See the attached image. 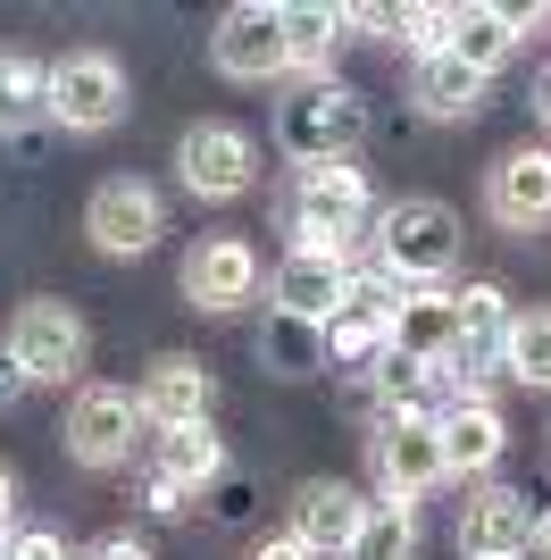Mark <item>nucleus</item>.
<instances>
[{"label":"nucleus","mask_w":551,"mask_h":560,"mask_svg":"<svg viewBox=\"0 0 551 560\" xmlns=\"http://www.w3.org/2000/svg\"><path fill=\"white\" fill-rule=\"evenodd\" d=\"M259 360H268L276 376H318L326 369V327H309V318H293V310H268Z\"/></svg>","instance_id":"nucleus-25"},{"label":"nucleus","mask_w":551,"mask_h":560,"mask_svg":"<svg viewBox=\"0 0 551 560\" xmlns=\"http://www.w3.org/2000/svg\"><path fill=\"white\" fill-rule=\"evenodd\" d=\"M535 552L551 560V511H535Z\"/></svg>","instance_id":"nucleus-34"},{"label":"nucleus","mask_w":551,"mask_h":560,"mask_svg":"<svg viewBox=\"0 0 551 560\" xmlns=\"http://www.w3.org/2000/svg\"><path fill=\"white\" fill-rule=\"evenodd\" d=\"M367 468H376V493H385V502H418L426 486H443L435 419H376V435H367Z\"/></svg>","instance_id":"nucleus-13"},{"label":"nucleus","mask_w":551,"mask_h":560,"mask_svg":"<svg viewBox=\"0 0 551 560\" xmlns=\"http://www.w3.org/2000/svg\"><path fill=\"white\" fill-rule=\"evenodd\" d=\"M218 477H226L218 435H209V427H176V435H160V452H151V511H184V493H209Z\"/></svg>","instance_id":"nucleus-18"},{"label":"nucleus","mask_w":551,"mask_h":560,"mask_svg":"<svg viewBox=\"0 0 551 560\" xmlns=\"http://www.w3.org/2000/svg\"><path fill=\"white\" fill-rule=\"evenodd\" d=\"M50 117V68L25 50H0V135H25Z\"/></svg>","instance_id":"nucleus-24"},{"label":"nucleus","mask_w":551,"mask_h":560,"mask_svg":"<svg viewBox=\"0 0 551 560\" xmlns=\"http://www.w3.org/2000/svg\"><path fill=\"white\" fill-rule=\"evenodd\" d=\"M0 560H75V552H68V544H59V536H50V527H17V536H9V552H0Z\"/></svg>","instance_id":"nucleus-29"},{"label":"nucleus","mask_w":551,"mask_h":560,"mask_svg":"<svg viewBox=\"0 0 551 560\" xmlns=\"http://www.w3.org/2000/svg\"><path fill=\"white\" fill-rule=\"evenodd\" d=\"M418 552V502H376L343 560H410Z\"/></svg>","instance_id":"nucleus-27"},{"label":"nucleus","mask_w":551,"mask_h":560,"mask_svg":"<svg viewBox=\"0 0 551 560\" xmlns=\"http://www.w3.org/2000/svg\"><path fill=\"white\" fill-rule=\"evenodd\" d=\"M367 502L360 486H343V477H309V486L293 493V536L309 544V560H343L351 544H360V527H367Z\"/></svg>","instance_id":"nucleus-15"},{"label":"nucleus","mask_w":551,"mask_h":560,"mask_svg":"<svg viewBox=\"0 0 551 560\" xmlns=\"http://www.w3.org/2000/svg\"><path fill=\"white\" fill-rule=\"evenodd\" d=\"M459 552L468 560H527L535 552V502L518 486H468L459 502Z\"/></svg>","instance_id":"nucleus-12"},{"label":"nucleus","mask_w":551,"mask_h":560,"mask_svg":"<svg viewBox=\"0 0 551 560\" xmlns=\"http://www.w3.org/2000/svg\"><path fill=\"white\" fill-rule=\"evenodd\" d=\"M126 68H117L109 50H68V59H50V126H68V135H109L126 126Z\"/></svg>","instance_id":"nucleus-5"},{"label":"nucleus","mask_w":551,"mask_h":560,"mask_svg":"<svg viewBox=\"0 0 551 560\" xmlns=\"http://www.w3.org/2000/svg\"><path fill=\"white\" fill-rule=\"evenodd\" d=\"M484 218H493L502 234L551 226V151L543 142H518V151L493 160V176H484Z\"/></svg>","instance_id":"nucleus-14"},{"label":"nucleus","mask_w":551,"mask_h":560,"mask_svg":"<svg viewBox=\"0 0 551 560\" xmlns=\"http://www.w3.org/2000/svg\"><path fill=\"white\" fill-rule=\"evenodd\" d=\"M84 560H151V552H142V536H109V544H92Z\"/></svg>","instance_id":"nucleus-32"},{"label":"nucleus","mask_w":551,"mask_h":560,"mask_svg":"<svg viewBox=\"0 0 551 560\" xmlns=\"http://www.w3.org/2000/svg\"><path fill=\"white\" fill-rule=\"evenodd\" d=\"M9 360H17L34 385H75V369L92 360V335L68 302H17L9 318Z\"/></svg>","instance_id":"nucleus-9"},{"label":"nucleus","mask_w":551,"mask_h":560,"mask_svg":"<svg viewBox=\"0 0 551 560\" xmlns=\"http://www.w3.org/2000/svg\"><path fill=\"white\" fill-rule=\"evenodd\" d=\"M367 218H376V192H367L360 160L293 167V185H284V234H293V252H343L351 234H367Z\"/></svg>","instance_id":"nucleus-2"},{"label":"nucleus","mask_w":551,"mask_h":560,"mask_svg":"<svg viewBox=\"0 0 551 560\" xmlns=\"http://www.w3.org/2000/svg\"><path fill=\"white\" fill-rule=\"evenodd\" d=\"M209 68L226 75V84H276V75H293L284 9L276 0H234L226 18L209 25Z\"/></svg>","instance_id":"nucleus-4"},{"label":"nucleus","mask_w":551,"mask_h":560,"mask_svg":"<svg viewBox=\"0 0 551 560\" xmlns=\"http://www.w3.org/2000/svg\"><path fill=\"white\" fill-rule=\"evenodd\" d=\"M142 419L160 427V435H176V427H209V410H218V385H209V369L192 360V351H160L151 369H142Z\"/></svg>","instance_id":"nucleus-16"},{"label":"nucleus","mask_w":551,"mask_h":560,"mask_svg":"<svg viewBox=\"0 0 551 560\" xmlns=\"http://www.w3.org/2000/svg\"><path fill=\"white\" fill-rule=\"evenodd\" d=\"M84 234H92V252H109V259H142L167 234L160 185H142V176H101L92 201H84Z\"/></svg>","instance_id":"nucleus-8"},{"label":"nucleus","mask_w":551,"mask_h":560,"mask_svg":"<svg viewBox=\"0 0 551 560\" xmlns=\"http://www.w3.org/2000/svg\"><path fill=\"white\" fill-rule=\"evenodd\" d=\"M9 511H17V477L0 468V536H9Z\"/></svg>","instance_id":"nucleus-33"},{"label":"nucleus","mask_w":551,"mask_h":560,"mask_svg":"<svg viewBox=\"0 0 551 560\" xmlns=\"http://www.w3.org/2000/svg\"><path fill=\"white\" fill-rule=\"evenodd\" d=\"M134 435H142V401L126 385H84L59 427V444H68L75 468H126L134 460Z\"/></svg>","instance_id":"nucleus-10"},{"label":"nucleus","mask_w":551,"mask_h":560,"mask_svg":"<svg viewBox=\"0 0 551 560\" xmlns=\"http://www.w3.org/2000/svg\"><path fill=\"white\" fill-rule=\"evenodd\" d=\"M443 50H452L459 68H477V75H493L509 59V50H518V18H509V9H452V25H443Z\"/></svg>","instance_id":"nucleus-22"},{"label":"nucleus","mask_w":551,"mask_h":560,"mask_svg":"<svg viewBox=\"0 0 551 560\" xmlns=\"http://www.w3.org/2000/svg\"><path fill=\"white\" fill-rule=\"evenodd\" d=\"M367 234H376V268H385V284H443L459 268V210L435 201V192H401V201H385V210L367 218Z\"/></svg>","instance_id":"nucleus-1"},{"label":"nucleus","mask_w":551,"mask_h":560,"mask_svg":"<svg viewBox=\"0 0 551 560\" xmlns=\"http://www.w3.org/2000/svg\"><path fill=\"white\" fill-rule=\"evenodd\" d=\"M351 25H360V9H335V0L284 9V43H293V75H309V84H318V68L335 59V43H343Z\"/></svg>","instance_id":"nucleus-23"},{"label":"nucleus","mask_w":551,"mask_h":560,"mask_svg":"<svg viewBox=\"0 0 551 560\" xmlns=\"http://www.w3.org/2000/svg\"><path fill=\"white\" fill-rule=\"evenodd\" d=\"M176 284H184V302L201 310V318H234V310H251L259 293H268V268H259V252L243 234H201V243L184 252Z\"/></svg>","instance_id":"nucleus-6"},{"label":"nucleus","mask_w":551,"mask_h":560,"mask_svg":"<svg viewBox=\"0 0 551 560\" xmlns=\"http://www.w3.org/2000/svg\"><path fill=\"white\" fill-rule=\"evenodd\" d=\"M360 25H385L392 43H410L418 59H426V50H443V25H452V9H360Z\"/></svg>","instance_id":"nucleus-28"},{"label":"nucleus","mask_w":551,"mask_h":560,"mask_svg":"<svg viewBox=\"0 0 551 560\" xmlns=\"http://www.w3.org/2000/svg\"><path fill=\"white\" fill-rule=\"evenodd\" d=\"M484 84H493V75L459 68L452 50H426V59L410 68V101H418L426 117H477V109H484Z\"/></svg>","instance_id":"nucleus-21"},{"label":"nucleus","mask_w":551,"mask_h":560,"mask_svg":"<svg viewBox=\"0 0 551 560\" xmlns=\"http://www.w3.org/2000/svg\"><path fill=\"white\" fill-rule=\"evenodd\" d=\"M367 135V101L351 93V84H335V75H318V84H301L293 101H276V151L293 167H326V160H351Z\"/></svg>","instance_id":"nucleus-3"},{"label":"nucleus","mask_w":551,"mask_h":560,"mask_svg":"<svg viewBox=\"0 0 551 560\" xmlns=\"http://www.w3.org/2000/svg\"><path fill=\"white\" fill-rule=\"evenodd\" d=\"M25 385H34V376H25L17 360H9V343H0V410H9V401H25Z\"/></svg>","instance_id":"nucleus-30"},{"label":"nucleus","mask_w":551,"mask_h":560,"mask_svg":"<svg viewBox=\"0 0 551 560\" xmlns=\"http://www.w3.org/2000/svg\"><path fill=\"white\" fill-rule=\"evenodd\" d=\"M535 117H543V126H551V75H543V84H535Z\"/></svg>","instance_id":"nucleus-35"},{"label":"nucleus","mask_w":551,"mask_h":560,"mask_svg":"<svg viewBox=\"0 0 551 560\" xmlns=\"http://www.w3.org/2000/svg\"><path fill=\"white\" fill-rule=\"evenodd\" d=\"M435 444H443V477L484 486V468H502V452H509V419L493 410V401H443L435 410Z\"/></svg>","instance_id":"nucleus-17"},{"label":"nucleus","mask_w":551,"mask_h":560,"mask_svg":"<svg viewBox=\"0 0 551 560\" xmlns=\"http://www.w3.org/2000/svg\"><path fill=\"white\" fill-rule=\"evenodd\" d=\"M251 560H309V544H301L293 536V527H284V536H268V544H259V552Z\"/></svg>","instance_id":"nucleus-31"},{"label":"nucleus","mask_w":551,"mask_h":560,"mask_svg":"<svg viewBox=\"0 0 551 560\" xmlns=\"http://www.w3.org/2000/svg\"><path fill=\"white\" fill-rule=\"evenodd\" d=\"M502 376L551 394V310H509V327H502Z\"/></svg>","instance_id":"nucleus-26"},{"label":"nucleus","mask_w":551,"mask_h":560,"mask_svg":"<svg viewBox=\"0 0 551 560\" xmlns=\"http://www.w3.org/2000/svg\"><path fill=\"white\" fill-rule=\"evenodd\" d=\"M392 293H401V284H385V277H351L343 310L326 318V369L376 376V360L392 351Z\"/></svg>","instance_id":"nucleus-11"},{"label":"nucleus","mask_w":551,"mask_h":560,"mask_svg":"<svg viewBox=\"0 0 551 560\" xmlns=\"http://www.w3.org/2000/svg\"><path fill=\"white\" fill-rule=\"evenodd\" d=\"M176 176L184 192H201V201H243L259 185V142L226 117H201V126H184L176 142Z\"/></svg>","instance_id":"nucleus-7"},{"label":"nucleus","mask_w":551,"mask_h":560,"mask_svg":"<svg viewBox=\"0 0 551 560\" xmlns=\"http://www.w3.org/2000/svg\"><path fill=\"white\" fill-rule=\"evenodd\" d=\"M459 343V318H452V293L443 284H401L392 293V351L401 360H426V369H443Z\"/></svg>","instance_id":"nucleus-20"},{"label":"nucleus","mask_w":551,"mask_h":560,"mask_svg":"<svg viewBox=\"0 0 551 560\" xmlns=\"http://www.w3.org/2000/svg\"><path fill=\"white\" fill-rule=\"evenodd\" d=\"M351 293V259L343 252H284L276 259V310H293L309 327H326Z\"/></svg>","instance_id":"nucleus-19"}]
</instances>
